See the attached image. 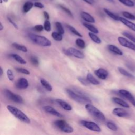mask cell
<instances>
[{
  "instance_id": "1",
  "label": "cell",
  "mask_w": 135,
  "mask_h": 135,
  "mask_svg": "<svg viewBox=\"0 0 135 135\" xmlns=\"http://www.w3.org/2000/svg\"><path fill=\"white\" fill-rule=\"evenodd\" d=\"M66 92L68 95L74 101L81 104L91 103V100L85 94L80 93L79 92H75L70 89H66Z\"/></svg>"
},
{
  "instance_id": "2",
  "label": "cell",
  "mask_w": 135,
  "mask_h": 135,
  "mask_svg": "<svg viewBox=\"0 0 135 135\" xmlns=\"http://www.w3.org/2000/svg\"><path fill=\"white\" fill-rule=\"evenodd\" d=\"M6 108L7 110L12 113V114H13L16 118L21 121L26 123H30L31 121L30 118L19 109L11 105H8Z\"/></svg>"
},
{
  "instance_id": "3",
  "label": "cell",
  "mask_w": 135,
  "mask_h": 135,
  "mask_svg": "<svg viewBox=\"0 0 135 135\" xmlns=\"http://www.w3.org/2000/svg\"><path fill=\"white\" fill-rule=\"evenodd\" d=\"M86 111L93 117L99 121H104L105 117L104 114L97 108L91 104V103H87L85 105Z\"/></svg>"
},
{
  "instance_id": "4",
  "label": "cell",
  "mask_w": 135,
  "mask_h": 135,
  "mask_svg": "<svg viewBox=\"0 0 135 135\" xmlns=\"http://www.w3.org/2000/svg\"><path fill=\"white\" fill-rule=\"evenodd\" d=\"M29 38L34 43L42 46H50L51 45V42L46 37L31 34L28 35Z\"/></svg>"
},
{
  "instance_id": "5",
  "label": "cell",
  "mask_w": 135,
  "mask_h": 135,
  "mask_svg": "<svg viewBox=\"0 0 135 135\" xmlns=\"http://www.w3.org/2000/svg\"><path fill=\"white\" fill-rule=\"evenodd\" d=\"M54 125L62 131L70 133L73 132L74 129L68 122L64 120H57L54 122Z\"/></svg>"
},
{
  "instance_id": "6",
  "label": "cell",
  "mask_w": 135,
  "mask_h": 135,
  "mask_svg": "<svg viewBox=\"0 0 135 135\" xmlns=\"http://www.w3.org/2000/svg\"><path fill=\"white\" fill-rule=\"evenodd\" d=\"M4 94L8 99L14 102L17 103H22L23 102V99L21 96L14 93L8 89L4 90Z\"/></svg>"
},
{
  "instance_id": "7",
  "label": "cell",
  "mask_w": 135,
  "mask_h": 135,
  "mask_svg": "<svg viewBox=\"0 0 135 135\" xmlns=\"http://www.w3.org/2000/svg\"><path fill=\"white\" fill-rule=\"evenodd\" d=\"M80 123L85 128H87L89 130L95 132H100L101 129L100 127L95 122L90 121L86 120H81Z\"/></svg>"
},
{
  "instance_id": "8",
  "label": "cell",
  "mask_w": 135,
  "mask_h": 135,
  "mask_svg": "<svg viewBox=\"0 0 135 135\" xmlns=\"http://www.w3.org/2000/svg\"><path fill=\"white\" fill-rule=\"evenodd\" d=\"M63 51L66 55H72L78 59H83L84 57V55L81 51L74 47H69Z\"/></svg>"
},
{
  "instance_id": "9",
  "label": "cell",
  "mask_w": 135,
  "mask_h": 135,
  "mask_svg": "<svg viewBox=\"0 0 135 135\" xmlns=\"http://www.w3.org/2000/svg\"><path fill=\"white\" fill-rule=\"evenodd\" d=\"M118 41L121 46L135 51V44L129 41L127 38H124V37L119 36L118 38Z\"/></svg>"
},
{
  "instance_id": "10",
  "label": "cell",
  "mask_w": 135,
  "mask_h": 135,
  "mask_svg": "<svg viewBox=\"0 0 135 135\" xmlns=\"http://www.w3.org/2000/svg\"><path fill=\"white\" fill-rule=\"evenodd\" d=\"M119 93L126 99H127L135 107V99L132 94L128 91L124 89L119 90Z\"/></svg>"
},
{
  "instance_id": "11",
  "label": "cell",
  "mask_w": 135,
  "mask_h": 135,
  "mask_svg": "<svg viewBox=\"0 0 135 135\" xmlns=\"http://www.w3.org/2000/svg\"><path fill=\"white\" fill-rule=\"evenodd\" d=\"M43 109L45 112L48 113L53 115H54L59 118L63 117V115H62V114H61L59 112L56 110V109H55L52 107H51L49 105H45L43 107Z\"/></svg>"
},
{
  "instance_id": "12",
  "label": "cell",
  "mask_w": 135,
  "mask_h": 135,
  "mask_svg": "<svg viewBox=\"0 0 135 135\" xmlns=\"http://www.w3.org/2000/svg\"><path fill=\"white\" fill-rule=\"evenodd\" d=\"M113 115L119 117H127L129 115V113L124 109L121 108H115L112 110Z\"/></svg>"
},
{
  "instance_id": "13",
  "label": "cell",
  "mask_w": 135,
  "mask_h": 135,
  "mask_svg": "<svg viewBox=\"0 0 135 135\" xmlns=\"http://www.w3.org/2000/svg\"><path fill=\"white\" fill-rule=\"evenodd\" d=\"M95 75L100 79L105 80L108 76V72L104 69L99 68L94 71Z\"/></svg>"
},
{
  "instance_id": "14",
  "label": "cell",
  "mask_w": 135,
  "mask_h": 135,
  "mask_svg": "<svg viewBox=\"0 0 135 135\" xmlns=\"http://www.w3.org/2000/svg\"><path fill=\"white\" fill-rule=\"evenodd\" d=\"M28 82L26 79L20 78L16 83V86L19 89H25L28 86Z\"/></svg>"
},
{
  "instance_id": "15",
  "label": "cell",
  "mask_w": 135,
  "mask_h": 135,
  "mask_svg": "<svg viewBox=\"0 0 135 135\" xmlns=\"http://www.w3.org/2000/svg\"><path fill=\"white\" fill-rule=\"evenodd\" d=\"M81 16L82 19L85 21H86V22L93 23H95V22L94 18L91 15H90L89 13L86 12H84V11L82 12L81 13Z\"/></svg>"
},
{
  "instance_id": "16",
  "label": "cell",
  "mask_w": 135,
  "mask_h": 135,
  "mask_svg": "<svg viewBox=\"0 0 135 135\" xmlns=\"http://www.w3.org/2000/svg\"><path fill=\"white\" fill-rule=\"evenodd\" d=\"M56 102L65 110L71 111L72 110V107L69 103L61 99H56Z\"/></svg>"
},
{
  "instance_id": "17",
  "label": "cell",
  "mask_w": 135,
  "mask_h": 135,
  "mask_svg": "<svg viewBox=\"0 0 135 135\" xmlns=\"http://www.w3.org/2000/svg\"><path fill=\"white\" fill-rule=\"evenodd\" d=\"M119 21L122 23L124 25H125L126 26L129 27L130 29L133 30L135 32V24L131 22V21H129V20L120 17H119Z\"/></svg>"
},
{
  "instance_id": "18",
  "label": "cell",
  "mask_w": 135,
  "mask_h": 135,
  "mask_svg": "<svg viewBox=\"0 0 135 135\" xmlns=\"http://www.w3.org/2000/svg\"><path fill=\"white\" fill-rule=\"evenodd\" d=\"M107 47L110 52H112L114 54H115L118 55H123V52H122V51L114 45L109 44L107 46Z\"/></svg>"
},
{
  "instance_id": "19",
  "label": "cell",
  "mask_w": 135,
  "mask_h": 135,
  "mask_svg": "<svg viewBox=\"0 0 135 135\" xmlns=\"http://www.w3.org/2000/svg\"><path fill=\"white\" fill-rule=\"evenodd\" d=\"M112 100L113 102H114L115 103L120 105L124 108H129V105L128 104V103H127L126 101H124V100H123L122 99L118 98V97H113L112 98Z\"/></svg>"
},
{
  "instance_id": "20",
  "label": "cell",
  "mask_w": 135,
  "mask_h": 135,
  "mask_svg": "<svg viewBox=\"0 0 135 135\" xmlns=\"http://www.w3.org/2000/svg\"><path fill=\"white\" fill-rule=\"evenodd\" d=\"M86 79L91 84L93 85H98L100 84V82L90 72L87 73Z\"/></svg>"
},
{
  "instance_id": "21",
  "label": "cell",
  "mask_w": 135,
  "mask_h": 135,
  "mask_svg": "<svg viewBox=\"0 0 135 135\" xmlns=\"http://www.w3.org/2000/svg\"><path fill=\"white\" fill-rule=\"evenodd\" d=\"M40 82H41V84H42V85L49 92H51L53 90V88H52V86L51 85V84L47 82L45 79H43V78H42L40 80Z\"/></svg>"
},
{
  "instance_id": "22",
  "label": "cell",
  "mask_w": 135,
  "mask_h": 135,
  "mask_svg": "<svg viewBox=\"0 0 135 135\" xmlns=\"http://www.w3.org/2000/svg\"><path fill=\"white\" fill-rule=\"evenodd\" d=\"M33 6H34V4L30 1H27V2H25L23 6V12L25 13H27L32 9V8L33 7Z\"/></svg>"
},
{
  "instance_id": "23",
  "label": "cell",
  "mask_w": 135,
  "mask_h": 135,
  "mask_svg": "<svg viewBox=\"0 0 135 135\" xmlns=\"http://www.w3.org/2000/svg\"><path fill=\"white\" fill-rule=\"evenodd\" d=\"M83 25L84 27H85L91 32H92L95 34H98L99 33V30L93 25H92L89 23H83Z\"/></svg>"
},
{
  "instance_id": "24",
  "label": "cell",
  "mask_w": 135,
  "mask_h": 135,
  "mask_svg": "<svg viewBox=\"0 0 135 135\" xmlns=\"http://www.w3.org/2000/svg\"><path fill=\"white\" fill-rule=\"evenodd\" d=\"M11 55L15 61H16L19 63H21L22 64H25L26 63V61L19 55L17 54H12Z\"/></svg>"
},
{
  "instance_id": "25",
  "label": "cell",
  "mask_w": 135,
  "mask_h": 135,
  "mask_svg": "<svg viewBox=\"0 0 135 135\" xmlns=\"http://www.w3.org/2000/svg\"><path fill=\"white\" fill-rule=\"evenodd\" d=\"M12 45L14 48H15V49L20 50V51H22L23 52H27V49L24 45L18 44L17 43H13L12 44Z\"/></svg>"
},
{
  "instance_id": "26",
  "label": "cell",
  "mask_w": 135,
  "mask_h": 135,
  "mask_svg": "<svg viewBox=\"0 0 135 135\" xmlns=\"http://www.w3.org/2000/svg\"><path fill=\"white\" fill-rule=\"evenodd\" d=\"M88 35L90 38L95 43L97 44H100L101 43V39L95 34V33H93L92 32H89L88 33Z\"/></svg>"
},
{
  "instance_id": "27",
  "label": "cell",
  "mask_w": 135,
  "mask_h": 135,
  "mask_svg": "<svg viewBox=\"0 0 135 135\" xmlns=\"http://www.w3.org/2000/svg\"><path fill=\"white\" fill-rule=\"evenodd\" d=\"M103 11L104 12L106 13L107 15H108L110 17H111V18H112L115 21H119V16H117V15L114 14V13H113L112 12H111L110 11H109V9H107V8H103Z\"/></svg>"
},
{
  "instance_id": "28",
  "label": "cell",
  "mask_w": 135,
  "mask_h": 135,
  "mask_svg": "<svg viewBox=\"0 0 135 135\" xmlns=\"http://www.w3.org/2000/svg\"><path fill=\"white\" fill-rule=\"evenodd\" d=\"M118 70L119 72L121 74H122L123 75H124L125 76H127V77H128V78H134V76L132 74L128 72L127 71H126V70H124L122 68L119 67V68H118Z\"/></svg>"
},
{
  "instance_id": "29",
  "label": "cell",
  "mask_w": 135,
  "mask_h": 135,
  "mask_svg": "<svg viewBox=\"0 0 135 135\" xmlns=\"http://www.w3.org/2000/svg\"><path fill=\"white\" fill-rule=\"evenodd\" d=\"M66 27L69 29V30L73 34H74L75 35H76L80 37H82V35L79 33L74 27H73V26L70 25H66Z\"/></svg>"
},
{
  "instance_id": "30",
  "label": "cell",
  "mask_w": 135,
  "mask_h": 135,
  "mask_svg": "<svg viewBox=\"0 0 135 135\" xmlns=\"http://www.w3.org/2000/svg\"><path fill=\"white\" fill-rule=\"evenodd\" d=\"M63 34L60 33L58 32H53L52 33V37L53 38L57 41H61L63 39Z\"/></svg>"
},
{
  "instance_id": "31",
  "label": "cell",
  "mask_w": 135,
  "mask_h": 135,
  "mask_svg": "<svg viewBox=\"0 0 135 135\" xmlns=\"http://www.w3.org/2000/svg\"><path fill=\"white\" fill-rule=\"evenodd\" d=\"M75 43L76 44V45L81 48V49H84L85 47V43L84 42V41L80 38H77L75 41Z\"/></svg>"
},
{
  "instance_id": "32",
  "label": "cell",
  "mask_w": 135,
  "mask_h": 135,
  "mask_svg": "<svg viewBox=\"0 0 135 135\" xmlns=\"http://www.w3.org/2000/svg\"><path fill=\"white\" fill-rule=\"evenodd\" d=\"M121 3L128 7H133L134 5V2L131 0H118Z\"/></svg>"
},
{
  "instance_id": "33",
  "label": "cell",
  "mask_w": 135,
  "mask_h": 135,
  "mask_svg": "<svg viewBox=\"0 0 135 135\" xmlns=\"http://www.w3.org/2000/svg\"><path fill=\"white\" fill-rule=\"evenodd\" d=\"M106 126L108 127V128H109V129L112 130V131H117L118 130V127L117 126V125L111 121H109L107 122L106 123Z\"/></svg>"
},
{
  "instance_id": "34",
  "label": "cell",
  "mask_w": 135,
  "mask_h": 135,
  "mask_svg": "<svg viewBox=\"0 0 135 135\" xmlns=\"http://www.w3.org/2000/svg\"><path fill=\"white\" fill-rule=\"evenodd\" d=\"M122 34L123 36H124L127 38H128L132 42L135 43V37L133 35H132L131 33H130L129 32H128L127 31H124L122 33Z\"/></svg>"
},
{
  "instance_id": "35",
  "label": "cell",
  "mask_w": 135,
  "mask_h": 135,
  "mask_svg": "<svg viewBox=\"0 0 135 135\" xmlns=\"http://www.w3.org/2000/svg\"><path fill=\"white\" fill-rule=\"evenodd\" d=\"M122 14L124 17H126L128 19H130V20H135V16L134 15H133L132 14L128 12L123 11V12H122Z\"/></svg>"
},
{
  "instance_id": "36",
  "label": "cell",
  "mask_w": 135,
  "mask_h": 135,
  "mask_svg": "<svg viewBox=\"0 0 135 135\" xmlns=\"http://www.w3.org/2000/svg\"><path fill=\"white\" fill-rule=\"evenodd\" d=\"M55 26L57 30V32L63 34L64 33V30L63 28V27L62 25V24L59 22H56L55 23Z\"/></svg>"
},
{
  "instance_id": "37",
  "label": "cell",
  "mask_w": 135,
  "mask_h": 135,
  "mask_svg": "<svg viewBox=\"0 0 135 135\" xmlns=\"http://www.w3.org/2000/svg\"><path fill=\"white\" fill-rule=\"evenodd\" d=\"M59 6L61 9H62L64 12H65L69 16H70L71 17H72V18L73 17V14H72V12H71V11L69 8H68L65 6H64L62 5H60V4L59 5Z\"/></svg>"
},
{
  "instance_id": "38",
  "label": "cell",
  "mask_w": 135,
  "mask_h": 135,
  "mask_svg": "<svg viewBox=\"0 0 135 135\" xmlns=\"http://www.w3.org/2000/svg\"><path fill=\"white\" fill-rule=\"evenodd\" d=\"M43 26H44V29L47 31V32H50L51 30V23L50 22V21H49V20H46L44 22V24H43Z\"/></svg>"
},
{
  "instance_id": "39",
  "label": "cell",
  "mask_w": 135,
  "mask_h": 135,
  "mask_svg": "<svg viewBox=\"0 0 135 135\" xmlns=\"http://www.w3.org/2000/svg\"><path fill=\"white\" fill-rule=\"evenodd\" d=\"M30 61L31 63L34 66H38L39 65L38 59L35 56H31L30 57Z\"/></svg>"
},
{
  "instance_id": "40",
  "label": "cell",
  "mask_w": 135,
  "mask_h": 135,
  "mask_svg": "<svg viewBox=\"0 0 135 135\" xmlns=\"http://www.w3.org/2000/svg\"><path fill=\"white\" fill-rule=\"evenodd\" d=\"M78 80L81 82L83 85H85V86H88L90 84V82L88 81L87 79H84V78L82 77V76H78Z\"/></svg>"
},
{
  "instance_id": "41",
  "label": "cell",
  "mask_w": 135,
  "mask_h": 135,
  "mask_svg": "<svg viewBox=\"0 0 135 135\" xmlns=\"http://www.w3.org/2000/svg\"><path fill=\"white\" fill-rule=\"evenodd\" d=\"M6 74H7V76L8 79L11 81H13L14 80V75L13 72H12V71L10 69H8L7 70L6 72Z\"/></svg>"
},
{
  "instance_id": "42",
  "label": "cell",
  "mask_w": 135,
  "mask_h": 135,
  "mask_svg": "<svg viewBox=\"0 0 135 135\" xmlns=\"http://www.w3.org/2000/svg\"><path fill=\"white\" fill-rule=\"evenodd\" d=\"M15 69L16 71H17L19 73H23L24 74H27V75L30 74V71L27 69L21 68H15Z\"/></svg>"
},
{
  "instance_id": "43",
  "label": "cell",
  "mask_w": 135,
  "mask_h": 135,
  "mask_svg": "<svg viewBox=\"0 0 135 135\" xmlns=\"http://www.w3.org/2000/svg\"><path fill=\"white\" fill-rule=\"evenodd\" d=\"M33 29L34 31H36V32H41L44 29V26L42 25L41 24H38V25H36L34 26Z\"/></svg>"
},
{
  "instance_id": "44",
  "label": "cell",
  "mask_w": 135,
  "mask_h": 135,
  "mask_svg": "<svg viewBox=\"0 0 135 135\" xmlns=\"http://www.w3.org/2000/svg\"><path fill=\"white\" fill-rule=\"evenodd\" d=\"M34 6L35 7H37V8H44V5L40 3V2H36L34 3Z\"/></svg>"
},
{
  "instance_id": "45",
  "label": "cell",
  "mask_w": 135,
  "mask_h": 135,
  "mask_svg": "<svg viewBox=\"0 0 135 135\" xmlns=\"http://www.w3.org/2000/svg\"><path fill=\"white\" fill-rule=\"evenodd\" d=\"M7 20H8V21H9V22L12 25H13V26L16 29H18V25H17L10 17H7Z\"/></svg>"
},
{
  "instance_id": "46",
  "label": "cell",
  "mask_w": 135,
  "mask_h": 135,
  "mask_svg": "<svg viewBox=\"0 0 135 135\" xmlns=\"http://www.w3.org/2000/svg\"><path fill=\"white\" fill-rule=\"evenodd\" d=\"M43 16H44V18H45L46 20H49V18H50L49 14V13H48L46 11H44V12H43Z\"/></svg>"
},
{
  "instance_id": "47",
  "label": "cell",
  "mask_w": 135,
  "mask_h": 135,
  "mask_svg": "<svg viewBox=\"0 0 135 135\" xmlns=\"http://www.w3.org/2000/svg\"><path fill=\"white\" fill-rule=\"evenodd\" d=\"M83 1H84V2H86L87 4H90V5H92V3H91L90 1H89V0H82Z\"/></svg>"
},
{
  "instance_id": "48",
  "label": "cell",
  "mask_w": 135,
  "mask_h": 135,
  "mask_svg": "<svg viewBox=\"0 0 135 135\" xmlns=\"http://www.w3.org/2000/svg\"><path fill=\"white\" fill-rule=\"evenodd\" d=\"M3 70L2 68V67H1L0 68V75L2 76L3 75Z\"/></svg>"
},
{
  "instance_id": "49",
  "label": "cell",
  "mask_w": 135,
  "mask_h": 135,
  "mask_svg": "<svg viewBox=\"0 0 135 135\" xmlns=\"http://www.w3.org/2000/svg\"><path fill=\"white\" fill-rule=\"evenodd\" d=\"M3 28H4L3 25L2 23H0V30H1V31H2V30H3Z\"/></svg>"
},
{
  "instance_id": "50",
  "label": "cell",
  "mask_w": 135,
  "mask_h": 135,
  "mask_svg": "<svg viewBox=\"0 0 135 135\" xmlns=\"http://www.w3.org/2000/svg\"><path fill=\"white\" fill-rule=\"evenodd\" d=\"M107 1H108V2H110V3H113L114 2V0H107Z\"/></svg>"
},
{
  "instance_id": "51",
  "label": "cell",
  "mask_w": 135,
  "mask_h": 135,
  "mask_svg": "<svg viewBox=\"0 0 135 135\" xmlns=\"http://www.w3.org/2000/svg\"><path fill=\"white\" fill-rule=\"evenodd\" d=\"M89 1H90L91 3H92L94 2V0H89Z\"/></svg>"
},
{
  "instance_id": "52",
  "label": "cell",
  "mask_w": 135,
  "mask_h": 135,
  "mask_svg": "<svg viewBox=\"0 0 135 135\" xmlns=\"http://www.w3.org/2000/svg\"><path fill=\"white\" fill-rule=\"evenodd\" d=\"M3 1H4V2H7L8 0H3Z\"/></svg>"
},
{
  "instance_id": "53",
  "label": "cell",
  "mask_w": 135,
  "mask_h": 135,
  "mask_svg": "<svg viewBox=\"0 0 135 135\" xmlns=\"http://www.w3.org/2000/svg\"><path fill=\"white\" fill-rule=\"evenodd\" d=\"M3 0H1V2L0 3L2 4L3 3Z\"/></svg>"
}]
</instances>
